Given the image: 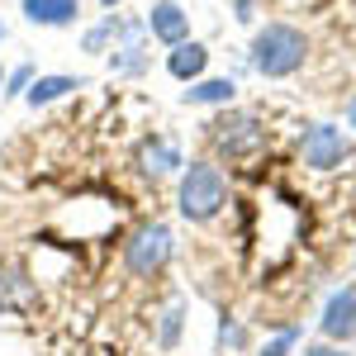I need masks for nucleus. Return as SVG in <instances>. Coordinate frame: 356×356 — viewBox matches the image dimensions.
Listing matches in <instances>:
<instances>
[{"label": "nucleus", "instance_id": "nucleus-1", "mask_svg": "<svg viewBox=\"0 0 356 356\" xmlns=\"http://www.w3.org/2000/svg\"><path fill=\"white\" fill-rule=\"evenodd\" d=\"M304 57H309V38H304V29L295 24H266L252 33V67L261 72V76H271V81H280V76H295L304 67Z\"/></svg>", "mask_w": 356, "mask_h": 356}, {"label": "nucleus", "instance_id": "nucleus-2", "mask_svg": "<svg viewBox=\"0 0 356 356\" xmlns=\"http://www.w3.org/2000/svg\"><path fill=\"white\" fill-rule=\"evenodd\" d=\"M228 204V181H223L219 166L209 162H191L181 176V195H176V209L191 223H209Z\"/></svg>", "mask_w": 356, "mask_h": 356}, {"label": "nucleus", "instance_id": "nucleus-3", "mask_svg": "<svg viewBox=\"0 0 356 356\" xmlns=\"http://www.w3.org/2000/svg\"><path fill=\"white\" fill-rule=\"evenodd\" d=\"M171 252H176V238H171V228L166 223H143L134 238L124 243V266H129V275H157L171 261Z\"/></svg>", "mask_w": 356, "mask_h": 356}, {"label": "nucleus", "instance_id": "nucleus-4", "mask_svg": "<svg viewBox=\"0 0 356 356\" xmlns=\"http://www.w3.org/2000/svg\"><path fill=\"white\" fill-rule=\"evenodd\" d=\"M209 143L219 147V157H252L261 143H266V129L261 119L247 110H228L209 124Z\"/></svg>", "mask_w": 356, "mask_h": 356}, {"label": "nucleus", "instance_id": "nucleus-5", "mask_svg": "<svg viewBox=\"0 0 356 356\" xmlns=\"http://www.w3.org/2000/svg\"><path fill=\"white\" fill-rule=\"evenodd\" d=\"M304 166H314V171H332V166H342L352 157V143L342 129H332V124H314L309 134H304Z\"/></svg>", "mask_w": 356, "mask_h": 356}, {"label": "nucleus", "instance_id": "nucleus-6", "mask_svg": "<svg viewBox=\"0 0 356 356\" xmlns=\"http://www.w3.org/2000/svg\"><path fill=\"white\" fill-rule=\"evenodd\" d=\"M318 328H323V337H332V342L356 337V285H347V290H337V295H332Z\"/></svg>", "mask_w": 356, "mask_h": 356}, {"label": "nucleus", "instance_id": "nucleus-7", "mask_svg": "<svg viewBox=\"0 0 356 356\" xmlns=\"http://www.w3.org/2000/svg\"><path fill=\"white\" fill-rule=\"evenodd\" d=\"M147 33L162 38V43H181V38H191V15L176 0H157L147 10Z\"/></svg>", "mask_w": 356, "mask_h": 356}, {"label": "nucleus", "instance_id": "nucleus-8", "mask_svg": "<svg viewBox=\"0 0 356 356\" xmlns=\"http://www.w3.org/2000/svg\"><path fill=\"white\" fill-rule=\"evenodd\" d=\"M19 5H24L29 24H43V29H67L81 19V0H19Z\"/></svg>", "mask_w": 356, "mask_h": 356}, {"label": "nucleus", "instance_id": "nucleus-9", "mask_svg": "<svg viewBox=\"0 0 356 356\" xmlns=\"http://www.w3.org/2000/svg\"><path fill=\"white\" fill-rule=\"evenodd\" d=\"M204 67H209V48H204V43H195V38H181V43H171L166 72H171L176 81H200V76H204Z\"/></svg>", "mask_w": 356, "mask_h": 356}, {"label": "nucleus", "instance_id": "nucleus-10", "mask_svg": "<svg viewBox=\"0 0 356 356\" xmlns=\"http://www.w3.org/2000/svg\"><path fill=\"white\" fill-rule=\"evenodd\" d=\"M138 166H143L147 176H171L176 166H186V162H181V147H176V143H166V138H147V143L138 147Z\"/></svg>", "mask_w": 356, "mask_h": 356}, {"label": "nucleus", "instance_id": "nucleus-11", "mask_svg": "<svg viewBox=\"0 0 356 356\" xmlns=\"http://www.w3.org/2000/svg\"><path fill=\"white\" fill-rule=\"evenodd\" d=\"M233 95H238V86L228 76H200L186 90V105H233Z\"/></svg>", "mask_w": 356, "mask_h": 356}, {"label": "nucleus", "instance_id": "nucleus-12", "mask_svg": "<svg viewBox=\"0 0 356 356\" xmlns=\"http://www.w3.org/2000/svg\"><path fill=\"white\" fill-rule=\"evenodd\" d=\"M86 81H76V76H33V86L24 90V100L38 110V105H53V100H62L67 90H81Z\"/></svg>", "mask_w": 356, "mask_h": 356}, {"label": "nucleus", "instance_id": "nucleus-13", "mask_svg": "<svg viewBox=\"0 0 356 356\" xmlns=\"http://www.w3.org/2000/svg\"><path fill=\"white\" fill-rule=\"evenodd\" d=\"M300 342V328H285V332H275L271 342L261 347V356H290V347Z\"/></svg>", "mask_w": 356, "mask_h": 356}, {"label": "nucleus", "instance_id": "nucleus-14", "mask_svg": "<svg viewBox=\"0 0 356 356\" xmlns=\"http://www.w3.org/2000/svg\"><path fill=\"white\" fill-rule=\"evenodd\" d=\"M29 86H33V67H15V72L5 76V90H0V95H24Z\"/></svg>", "mask_w": 356, "mask_h": 356}, {"label": "nucleus", "instance_id": "nucleus-15", "mask_svg": "<svg viewBox=\"0 0 356 356\" xmlns=\"http://www.w3.org/2000/svg\"><path fill=\"white\" fill-rule=\"evenodd\" d=\"M176 337H181V304L166 309V323H162V342H166V347H171Z\"/></svg>", "mask_w": 356, "mask_h": 356}, {"label": "nucleus", "instance_id": "nucleus-16", "mask_svg": "<svg viewBox=\"0 0 356 356\" xmlns=\"http://www.w3.org/2000/svg\"><path fill=\"white\" fill-rule=\"evenodd\" d=\"M219 342H223V347H243V328H238V323H223Z\"/></svg>", "mask_w": 356, "mask_h": 356}, {"label": "nucleus", "instance_id": "nucleus-17", "mask_svg": "<svg viewBox=\"0 0 356 356\" xmlns=\"http://www.w3.org/2000/svg\"><path fill=\"white\" fill-rule=\"evenodd\" d=\"M233 5H238V19H243V24H252V0H233Z\"/></svg>", "mask_w": 356, "mask_h": 356}, {"label": "nucleus", "instance_id": "nucleus-18", "mask_svg": "<svg viewBox=\"0 0 356 356\" xmlns=\"http://www.w3.org/2000/svg\"><path fill=\"white\" fill-rule=\"evenodd\" d=\"M304 356H347V352H337V347H309Z\"/></svg>", "mask_w": 356, "mask_h": 356}, {"label": "nucleus", "instance_id": "nucleus-19", "mask_svg": "<svg viewBox=\"0 0 356 356\" xmlns=\"http://www.w3.org/2000/svg\"><path fill=\"white\" fill-rule=\"evenodd\" d=\"M347 124H352V129H356V100H352V110H347Z\"/></svg>", "mask_w": 356, "mask_h": 356}, {"label": "nucleus", "instance_id": "nucleus-20", "mask_svg": "<svg viewBox=\"0 0 356 356\" xmlns=\"http://www.w3.org/2000/svg\"><path fill=\"white\" fill-rule=\"evenodd\" d=\"M100 5H105V10H119V5H124V0H100Z\"/></svg>", "mask_w": 356, "mask_h": 356}, {"label": "nucleus", "instance_id": "nucleus-21", "mask_svg": "<svg viewBox=\"0 0 356 356\" xmlns=\"http://www.w3.org/2000/svg\"><path fill=\"white\" fill-rule=\"evenodd\" d=\"M0 90H5V72H0Z\"/></svg>", "mask_w": 356, "mask_h": 356}, {"label": "nucleus", "instance_id": "nucleus-22", "mask_svg": "<svg viewBox=\"0 0 356 356\" xmlns=\"http://www.w3.org/2000/svg\"><path fill=\"white\" fill-rule=\"evenodd\" d=\"M0 38H5V24H0Z\"/></svg>", "mask_w": 356, "mask_h": 356}]
</instances>
